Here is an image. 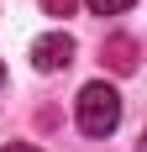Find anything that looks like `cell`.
I'll return each mask as SVG.
<instances>
[{
    "label": "cell",
    "instance_id": "cell-1",
    "mask_svg": "<svg viewBox=\"0 0 147 152\" xmlns=\"http://www.w3.org/2000/svg\"><path fill=\"white\" fill-rule=\"evenodd\" d=\"M121 126V94L105 84V79H95V84H84L79 89V131L84 137H110Z\"/></svg>",
    "mask_w": 147,
    "mask_h": 152
},
{
    "label": "cell",
    "instance_id": "cell-2",
    "mask_svg": "<svg viewBox=\"0 0 147 152\" xmlns=\"http://www.w3.org/2000/svg\"><path fill=\"white\" fill-rule=\"evenodd\" d=\"M32 63H37V74H58V68H68V63H74V37H68V31H47V37H37V42H32Z\"/></svg>",
    "mask_w": 147,
    "mask_h": 152
},
{
    "label": "cell",
    "instance_id": "cell-3",
    "mask_svg": "<svg viewBox=\"0 0 147 152\" xmlns=\"http://www.w3.org/2000/svg\"><path fill=\"white\" fill-rule=\"evenodd\" d=\"M105 63H110L116 74H132V68H137V42H132V37H121V31H116V37H105Z\"/></svg>",
    "mask_w": 147,
    "mask_h": 152
},
{
    "label": "cell",
    "instance_id": "cell-4",
    "mask_svg": "<svg viewBox=\"0 0 147 152\" xmlns=\"http://www.w3.org/2000/svg\"><path fill=\"white\" fill-rule=\"evenodd\" d=\"M84 5H89L95 16H121V11H132L137 0H84Z\"/></svg>",
    "mask_w": 147,
    "mask_h": 152
},
{
    "label": "cell",
    "instance_id": "cell-5",
    "mask_svg": "<svg viewBox=\"0 0 147 152\" xmlns=\"http://www.w3.org/2000/svg\"><path fill=\"white\" fill-rule=\"evenodd\" d=\"M74 5H79V0H42V11H47V16H68Z\"/></svg>",
    "mask_w": 147,
    "mask_h": 152
},
{
    "label": "cell",
    "instance_id": "cell-6",
    "mask_svg": "<svg viewBox=\"0 0 147 152\" xmlns=\"http://www.w3.org/2000/svg\"><path fill=\"white\" fill-rule=\"evenodd\" d=\"M0 152H42V147H32V142H5Z\"/></svg>",
    "mask_w": 147,
    "mask_h": 152
},
{
    "label": "cell",
    "instance_id": "cell-7",
    "mask_svg": "<svg viewBox=\"0 0 147 152\" xmlns=\"http://www.w3.org/2000/svg\"><path fill=\"white\" fill-rule=\"evenodd\" d=\"M0 84H5V68H0Z\"/></svg>",
    "mask_w": 147,
    "mask_h": 152
}]
</instances>
